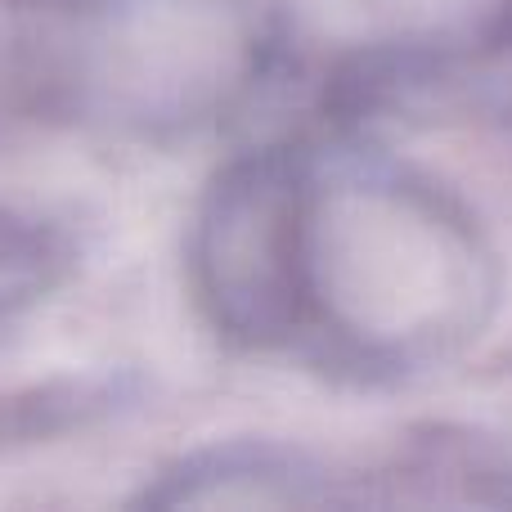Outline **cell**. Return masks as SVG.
<instances>
[{
	"mask_svg": "<svg viewBox=\"0 0 512 512\" xmlns=\"http://www.w3.org/2000/svg\"><path fill=\"white\" fill-rule=\"evenodd\" d=\"M387 45L409 68L512 50V0H373Z\"/></svg>",
	"mask_w": 512,
	"mask_h": 512,
	"instance_id": "277c9868",
	"label": "cell"
},
{
	"mask_svg": "<svg viewBox=\"0 0 512 512\" xmlns=\"http://www.w3.org/2000/svg\"><path fill=\"white\" fill-rule=\"evenodd\" d=\"M189 283L216 337L274 351L310 328V153L261 144L216 171L189 234Z\"/></svg>",
	"mask_w": 512,
	"mask_h": 512,
	"instance_id": "7a4b0ae2",
	"label": "cell"
},
{
	"mask_svg": "<svg viewBox=\"0 0 512 512\" xmlns=\"http://www.w3.org/2000/svg\"><path fill=\"white\" fill-rule=\"evenodd\" d=\"M122 400L117 382H50V387H32L23 396L0 400V445H27L45 441V436H63L72 427L104 418L108 409Z\"/></svg>",
	"mask_w": 512,
	"mask_h": 512,
	"instance_id": "8992f818",
	"label": "cell"
},
{
	"mask_svg": "<svg viewBox=\"0 0 512 512\" xmlns=\"http://www.w3.org/2000/svg\"><path fill=\"white\" fill-rule=\"evenodd\" d=\"M72 270V239L41 216L0 207V324L45 301Z\"/></svg>",
	"mask_w": 512,
	"mask_h": 512,
	"instance_id": "5b68a950",
	"label": "cell"
},
{
	"mask_svg": "<svg viewBox=\"0 0 512 512\" xmlns=\"http://www.w3.org/2000/svg\"><path fill=\"white\" fill-rule=\"evenodd\" d=\"M328 481L306 454L261 441L212 445L171 463L140 504L153 508H297L324 504Z\"/></svg>",
	"mask_w": 512,
	"mask_h": 512,
	"instance_id": "3957f363",
	"label": "cell"
},
{
	"mask_svg": "<svg viewBox=\"0 0 512 512\" xmlns=\"http://www.w3.org/2000/svg\"><path fill=\"white\" fill-rule=\"evenodd\" d=\"M499 265L432 180L378 158H310V328L360 369L405 373L486 328Z\"/></svg>",
	"mask_w": 512,
	"mask_h": 512,
	"instance_id": "6da1fadb",
	"label": "cell"
}]
</instances>
